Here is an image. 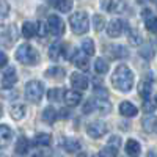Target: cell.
I'll return each instance as SVG.
<instances>
[{
  "label": "cell",
  "instance_id": "6da1fadb",
  "mask_svg": "<svg viewBox=\"0 0 157 157\" xmlns=\"http://www.w3.org/2000/svg\"><path fill=\"white\" fill-rule=\"evenodd\" d=\"M112 85L123 93H129L134 86V72L126 64H120L112 74Z\"/></svg>",
  "mask_w": 157,
  "mask_h": 157
},
{
  "label": "cell",
  "instance_id": "7a4b0ae2",
  "mask_svg": "<svg viewBox=\"0 0 157 157\" xmlns=\"http://www.w3.org/2000/svg\"><path fill=\"white\" fill-rule=\"evenodd\" d=\"M16 60L22 64H35L38 63L39 57H38V52L30 44H21L16 50Z\"/></svg>",
  "mask_w": 157,
  "mask_h": 157
},
{
  "label": "cell",
  "instance_id": "3957f363",
  "mask_svg": "<svg viewBox=\"0 0 157 157\" xmlns=\"http://www.w3.org/2000/svg\"><path fill=\"white\" fill-rule=\"evenodd\" d=\"M69 24H71V29L75 35H83L88 32V27H90V21H88V16L85 13L78 11V13H74V14L69 17Z\"/></svg>",
  "mask_w": 157,
  "mask_h": 157
},
{
  "label": "cell",
  "instance_id": "277c9868",
  "mask_svg": "<svg viewBox=\"0 0 157 157\" xmlns=\"http://www.w3.org/2000/svg\"><path fill=\"white\" fill-rule=\"evenodd\" d=\"M43 93H44V85L39 80H30L27 85H25V98H27L30 102H41L43 99Z\"/></svg>",
  "mask_w": 157,
  "mask_h": 157
},
{
  "label": "cell",
  "instance_id": "5b68a950",
  "mask_svg": "<svg viewBox=\"0 0 157 157\" xmlns=\"http://www.w3.org/2000/svg\"><path fill=\"white\" fill-rule=\"evenodd\" d=\"M86 134L91 138H101L102 135L107 134V124L104 121H93L86 124Z\"/></svg>",
  "mask_w": 157,
  "mask_h": 157
},
{
  "label": "cell",
  "instance_id": "8992f818",
  "mask_svg": "<svg viewBox=\"0 0 157 157\" xmlns=\"http://www.w3.org/2000/svg\"><path fill=\"white\" fill-rule=\"evenodd\" d=\"M47 29L52 35H55V36H61L64 33V22L61 21V17L55 16V14H52L49 16L47 19Z\"/></svg>",
  "mask_w": 157,
  "mask_h": 157
},
{
  "label": "cell",
  "instance_id": "52a82bcc",
  "mask_svg": "<svg viewBox=\"0 0 157 157\" xmlns=\"http://www.w3.org/2000/svg\"><path fill=\"white\" fill-rule=\"evenodd\" d=\"M16 82H17L16 69L13 68V66L3 69V72H2V88L3 90H8V88H11L13 85H14Z\"/></svg>",
  "mask_w": 157,
  "mask_h": 157
},
{
  "label": "cell",
  "instance_id": "ba28073f",
  "mask_svg": "<svg viewBox=\"0 0 157 157\" xmlns=\"http://www.w3.org/2000/svg\"><path fill=\"white\" fill-rule=\"evenodd\" d=\"M124 27H126V24L121 21V19H112L107 25V33L110 38H118V36H121L123 32H124Z\"/></svg>",
  "mask_w": 157,
  "mask_h": 157
},
{
  "label": "cell",
  "instance_id": "9c48e42d",
  "mask_svg": "<svg viewBox=\"0 0 157 157\" xmlns=\"http://www.w3.org/2000/svg\"><path fill=\"white\" fill-rule=\"evenodd\" d=\"M71 85L77 91H85L88 88V78H86V75H83L80 72H74V74H71Z\"/></svg>",
  "mask_w": 157,
  "mask_h": 157
},
{
  "label": "cell",
  "instance_id": "30bf717a",
  "mask_svg": "<svg viewBox=\"0 0 157 157\" xmlns=\"http://www.w3.org/2000/svg\"><path fill=\"white\" fill-rule=\"evenodd\" d=\"M63 99H64V102H66L69 107H75V105H78V104H80L82 96H80V93H78V91L64 90V93H63Z\"/></svg>",
  "mask_w": 157,
  "mask_h": 157
},
{
  "label": "cell",
  "instance_id": "8fae6325",
  "mask_svg": "<svg viewBox=\"0 0 157 157\" xmlns=\"http://www.w3.org/2000/svg\"><path fill=\"white\" fill-rule=\"evenodd\" d=\"M16 39H17V30H16L14 25H11V27H8V29L3 30V33H2L3 46H13Z\"/></svg>",
  "mask_w": 157,
  "mask_h": 157
},
{
  "label": "cell",
  "instance_id": "7c38bea8",
  "mask_svg": "<svg viewBox=\"0 0 157 157\" xmlns=\"http://www.w3.org/2000/svg\"><path fill=\"white\" fill-rule=\"evenodd\" d=\"M107 54L110 58H124L127 57V49L124 46H118V44H112L107 47Z\"/></svg>",
  "mask_w": 157,
  "mask_h": 157
},
{
  "label": "cell",
  "instance_id": "4fadbf2b",
  "mask_svg": "<svg viewBox=\"0 0 157 157\" xmlns=\"http://www.w3.org/2000/svg\"><path fill=\"white\" fill-rule=\"evenodd\" d=\"M141 126H143V129H145L146 132L157 134V116H154V115L145 116V118H143V121H141Z\"/></svg>",
  "mask_w": 157,
  "mask_h": 157
},
{
  "label": "cell",
  "instance_id": "5bb4252c",
  "mask_svg": "<svg viewBox=\"0 0 157 157\" xmlns=\"http://www.w3.org/2000/svg\"><path fill=\"white\" fill-rule=\"evenodd\" d=\"M86 57H88L86 54H78V52L74 49V57H72L71 60L75 63L77 68H80L82 71H88L90 64H88V58H86Z\"/></svg>",
  "mask_w": 157,
  "mask_h": 157
},
{
  "label": "cell",
  "instance_id": "9a60e30c",
  "mask_svg": "<svg viewBox=\"0 0 157 157\" xmlns=\"http://www.w3.org/2000/svg\"><path fill=\"white\" fill-rule=\"evenodd\" d=\"M137 107L134 105L132 102H129V101H124V102H121L120 104V113L123 115V116H127V118H130V116H135L137 115Z\"/></svg>",
  "mask_w": 157,
  "mask_h": 157
},
{
  "label": "cell",
  "instance_id": "2e32d148",
  "mask_svg": "<svg viewBox=\"0 0 157 157\" xmlns=\"http://www.w3.org/2000/svg\"><path fill=\"white\" fill-rule=\"evenodd\" d=\"M141 151V146H140V143L134 138H129L126 141V152L130 155V157H137Z\"/></svg>",
  "mask_w": 157,
  "mask_h": 157
},
{
  "label": "cell",
  "instance_id": "e0dca14e",
  "mask_svg": "<svg viewBox=\"0 0 157 157\" xmlns=\"http://www.w3.org/2000/svg\"><path fill=\"white\" fill-rule=\"evenodd\" d=\"M25 113H27V109H25V105H22V104H13V105L10 107V115L17 121L22 120V118L25 116Z\"/></svg>",
  "mask_w": 157,
  "mask_h": 157
},
{
  "label": "cell",
  "instance_id": "ac0fdd59",
  "mask_svg": "<svg viewBox=\"0 0 157 157\" xmlns=\"http://www.w3.org/2000/svg\"><path fill=\"white\" fill-rule=\"evenodd\" d=\"M36 33H38V24L24 22V25H22V35H24V38H33Z\"/></svg>",
  "mask_w": 157,
  "mask_h": 157
},
{
  "label": "cell",
  "instance_id": "d6986e66",
  "mask_svg": "<svg viewBox=\"0 0 157 157\" xmlns=\"http://www.w3.org/2000/svg\"><path fill=\"white\" fill-rule=\"evenodd\" d=\"M33 141H35V145H38V146H49L52 143V135L50 134H44V132H39V134L35 135Z\"/></svg>",
  "mask_w": 157,
  "mask_h": 157
},
{
  "label": "cell",
  "instance_id": "ffe728a7",
  "mask_svg": "<svg viewBox=\"0 0 157 157\" xmlns=\"http://www.w3.org/2000/svg\"><path fill=\"white\" fill-rule=\"evenodd\" d=\"M29 148H30L29 140L25 138V137H19V138H17V141H16V148H14V149H16V154H19V155L27 154Z\"/></svg>",
  "mask_w": 157,
  "mask_h": 157
},
{
  "label": "cell",
  "instance_id": "44dd1931",
  "mask_svg": "<svg viewBox=\"0 0 157 157\" xmlns=\"http://www.w3.org/2000/svg\"><path fill=\"white\" fill-rule=\"evenodd\" d=\"M64 74H66V72H64V69L60 68V66H54V68H50V69H47V71L44 72L46 77L54 78V80H60V78L64 77Z\"/></svg>",
  "mask_w": 157,
  "mask_h": 157
},
{
  "label": "cell",
  "instance_id": "7402d4cb",
  "mask_svg": "<svg viewBox=\"0 0 157 157\" xmlns=\"http://www.w3.org/2000/svg\"><path fill=\"white\" fill-rule=\"evenodd\" d=\"M151 91H152V85H151L149 80L140 82V85H138V93H140V96H141L143 99H148V98L151 96Z\"/></svg>",
  "mask_w": 157,
  "mask_h": 157
},
{
  "label": "cell",
  "instance_id": "603a6c76",
  "mask_svg": "<svg viewBox=\"0 0 157 157\" xmlns=\"http://www.w3.org/2000/svg\"><path fill=\"white\" fill-rule=\"evenodd\" d=\"M11 138H13V130L6 124H2V127H0V140H2V146L8 145V143L11 141Z\"/></svg>",
  "mask_w": 157,
  "mask_h": 157
},
{
  "label": "cell",
  "instance_id": "cb8c5ba5",
  "mask_svg": "<svg viewBox=\"0 0 157 157\" xmlns=\"http://www.w3.org/2000/svg\"><path fill=\"white\" fill-rule=\"evenodd\" d=\"M93 104H94V110H98L99 113H109V112L112 110V105H110L105 99L98 98L96 101H93Z\"/></svg>",
  "mask_w": 157,
  "mask_h": 157
},
{
  "label": "cell",
  "instance_id": "d4e9b609",
  "mask_svg": "<svg viewBox=\"0 0 157 157\" xmlns=\"http://www.w3.org/2000/svg\"><path fill=\"white\" fill-rule=\"evenodd\" d=\"M63 46L60 44V43H54L50 47H49V57L52 58V60H58L61 55H63Z\"/></svg>",
  "mask_w": 157,
  "mask_h": 157
},
{
  "label": "cell",
  "instance_id": "484cf974",
  "mask_svg": "<svg viewBox=\"0 0 157 157\" xmlns=\"http://www.w3.org/2000/svg\"><path fill=\"white\" fill-rule=\"evenodd\" d=\"M63 148L68 152H77L78 149H80V143H78L77 140H74V138H66L63 141Z\"/></svg>",
  "mask_w": 157,
  "mask_h": 157
},
{
  "label": "cell",
  "instance_id": "4316f807",
  "mask_svg": "<svg viewBox=\"0 0 157 157\" xmlns=\"http://www.w3.org/2000/svg\"><path fill=\"white\" fill-rule=\"evenodd\" d=\"M94 71H96V74H99V75L107 74V72H109V64H107V61L102 60V58H98V60L94 61Z\"/></svg>",
  "mask_w": 157,
  "mask_h": 157
},
{
  "label": "cell",
  "instance_id": "83f0119b",
  "mask_svg": "<svg viewBox=\"0 0 157 157\" xmlns=\"http://www.w3.org/2000/svg\"><path fill=\"white\" fill-rule=\"evenodd\" d=\"M82 50H83V54H86L88 57H91V55H94V43H93V39H90V38H86V39H83L82 41Z\"/></svg>",
  "mask_w": 157,
  "mask_h": 157
},
{
  "label": "cell",
  "instance_id": "f1b7e54d",
  "mask_svg": "<svg viewBox=\"0 0 157 157\" xmlns=\"http://www.w3.org/2000/svg\"><path fill=\"white\" fill-rule=\"evenodd\" d=\"M43 120H44L46 123H49V124L54 123V121L57 120V112H55V109H54V107L44 109V112H43Z\"/></svg>",
  "mask_w": 157,
  "mask_h": 157
},
{
  "label": "cell",
  "instance_id": "f546056e",
  "mask_svg": "<svg viewBox=\"0 0 157 157\" xmlns=\"http://www.w3.org/2000/svg\"><path fill=\"white\" fill-rule=\"evenodd\" d=\"M54 6L58 11H61V13H69L71 8H72V2H71V0H58Z\"/></svg>",
  "mask_w": 157,
  "mask_h": 157
},
{
  "label": "cell",
  "instance_id": "4dcf8cb0",
  "mask_svg": "<svg viewBox=\"0 0 157 157\" xmlns=\"http://www.w3.org/2000/svg\"><path fill=\"white\" fill-rule=\"evenodd\" d=\"M104 27H105V19H104V16L94 14L93 16V29L96 32H101V30H104Z\"/></svg>",
  "mask_w": 157,
  "mask_h": 157
},
{
  "label": "cell",
  "instance_id": "1f68e13d",
  "mask_svg": "<svg viewBox=\"0 0 157 157\" xmlns=\"http://www.w3.org/2000/svg\"><path fill=\"white\" fill-rule=\"evenodd\" d=\"M145 24H146V29H148L151 33L157 35V16H149V17H146V19H145Z\"/></svg>",
  "mask_w": 157,
  "mask_h": 157
},
{
  "label": "cell",
  "instance_id": "d6a6232c",
  "mask_svg": "<svg viewBox=\"0 0 157 157\" xmlns=\"http://www.w3.org/2000/svg\"><path fill=\"white\" fill-rule=\"evenodd\" d=\"M116 154H118V148H113V146H110V145H107L105 148H102L101 149V157H116Z\"/></svg>",
  "mask_w": 157,
  "mask_h": 157
},
{
  "label": "cell",
  "instance_id": "836d02e7",
  "mask_svg": "<svg viewBox=\"0 0 157 157\" xmlns=\"http://www.w3.org/2000/svg\"><path fill=\"white\" fill-rule=\"evenodd\" d=\"M129 43L134 44V46H140V44H141V36H140V33L135 32V30H130V32H129Z\"/></svg>",
  "mask_w": 157,
  "mask_h": 157
},
{
  "label": "cell",
  "instance_id": "e575fe53",
  "mask_svg": "<svg viewBox=\"0 0 157 157\" xmlns=\"http://www.w3.org/2000/svg\"><path fill=\"white\" fill-rule=\"evenodd\" d=\"M60 96H61V90H58V88H52V90L47 91V98H49V101H58Z\"/></svg>",
  "mask_w": 157,
  "mask_h": 157
},
{
  "label": "cell",
  "instance_id": "d590c367",
  "mask_svg": "<svg viewBox=\"0 0 157 157\" xmlns=\"http://www.w3.org/2000/svg\"><path fill=\"white\" fill-rule=\"evenodd\" d=\"M155 107H157V104H155V102H149V101H146V102H145V105H143V110H145L146 113H151V112H154Z\"/></svg>",
  "mask_w": 157,
  "mask_h": 157
},
{
  "label": "cell",
  "instance_id": "8d00e7d4",
  "mask_svg": "<svg viewBox=\"0 0 157 157\" xmlns=\"http://www.w3.org/2000/svg\"><path fill=\"white\" fill-rule=\"evenodd\" d=\"M94 110V104H93V101H86L85 102V105H83V109H82V112L83 113H91Z\"/></svg>",
  "mask_w": 157,
  "mask_h": 157
},
{
  "label": "cell",
  "instance_id": "74e56055",
  "mask_svg": "<svg viewBox=\"0 0 157 157\" xmlns=\"http://www.w3.org/2000/svg\"><path fill=\"white\" fill-rule=\"evenodd\" d=\"M120 141H121V138L118 137V135H112L109 138V145L113 146V148H118V146H120Z\"/></svg>",
  "mask_w": 157,
  "mask_h": 157
},
{
  "label": "cell",
  "instance_id": "f35d334b",
  "mask_svg": "<svg viewBox=\"0 0 157 157\" xmlns=\"http://www.w3.org/2000/svg\"><path fill=\"white\" fill-rule=\"evenodd\" d=\"M46 32H49V29H47V24L44 25V24H41V22H38V35L44 36V35H46Z\"/></svg>",
  "mask_w": 157,
  "mask_h": 157
},
{
  "label": "cell",
  "instance_id": "ab89813d",
  "mask_svg": "<svg viewBox=\"0 0 157 157\" xmlns=\"http://www.w3.org/2000/svg\"><path fill=\"white\" fill-rule=\"evenodd\" d=\"M104 6H105V10H107V11H113V10L116 8V3H115V0H107Z\"/></svg>",
  "mask_w": 157,
  "mask_h": 157
},
{
  "label": "cell",
  "instance_id": "60d3db41",
  "mask_svg": "<svg viewBox=\"0 0 157 157\" xmlns=\"http://www.w3.org/2000/svg\"><path fill=\"white\" fill-rule=\"evenodd\" d=\"M58 115H60L58 118H63V120H66L69 113H68V110H64V109H63V110H60V113H58Z\"/></svg>",
  "mask_w": 157,
  "mask_h": 157
},
{
  "label": "cell",
  "instance_id": "b9f144b4",
  "mask_svg": "<svg viewBox=\"0 0 157 157\" xmlns=\"http://www.w3.org/2000/svg\"><path fill=\"white\" fill-rule=\"evenodd\" d=\"M6 11H8V6L5 2H2V17H6Z\"/></svg>",
  "mask_w": 157,
  "mask_h": 157
},
{
  "label": "cell",
  "instance_id": "7bdbcfd3",
  "mask_svg": "<svg viewBox=\"0 0 157 157\" xmlns=\"http://www.w3.org/2000/svg\"><path fill=\"white\" fill-rule=\"evenodd\" d=\"M0 58H2V63H0V64H2V68H5L6 66V55L3 54V52L0 54Z\"/></svg>",
  "mask_w": 157,
  "mask_h": 157
},
{
  "label": "cell",
  "instance_id": "ee69618b",
  "mask_svg": "<svg viewBox=\"0 0 157 157\" xmlns=\"http://www.w3.org/2000/svg\"><path fill=\"white\" fill-rule=\"evenodd\" d=\"M32 157H47V154H46V152H36V154H33Z\"/></svg>",
  "mask_w": 157,
  "mask_h": 157
},
{
  "label": "cell",
  "instance_id": "f6af8a7d",
  "mask_svg": "<svg viewBox=\"0 0 157 157\" xmlns=\"http://www.w3.org/2000/svg\"><path fill=\"white\" fill-rule=\"evenodd\" d=\"M49 2H50V5H52V6H54V5L58 2V0H49Z\"/></svg>",
  "mask_w": 157,
  "mask_h": 157
},
{
  "label": "cell",
  "instance_id": "bcb514c9",
  "mask_svg": "<svg viewBox=\"0 0 157 157\" xmlns=\"http://www.w3.org/2000/svg\"><path fill=\"white\" fill-rule=\"evenodd\" d=\"M154 102H155V104H157V94H155V101H154Z\"/></svg>",
  "mask_w": 157,
  "mask_h": 157
},
{
  "label": "cell",
  "instance_id": "7dc6e473",
  "mask_svg": "<svg viewBox=\"0 0 157 157\" xmlns=\"http://www.w3.org/2000/svg\"><path fill=\"white\" fill-rule=\"evenodd\" d=\"M93 157H101V155H93Z\"/></svg>",
  "mask_w": 157,
  "mask_h": 157
}]
</instances>
